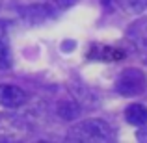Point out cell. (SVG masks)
Masks as SVG:
<instances>
[{
  "label": "cell",
  "mask_w": 147,
  "mask_h": 143,
  "mask_svg": "<svg viewBox=\"0 0 147 143\" xmlns=\"http://www.w3.org/2000/svg\"><path fill=\"white\" fill-rule=\"evenodd\" d=\"M28 100L24 89L13 86V84H0V106L2 108H19Z\"/></svg>",
  "instance_id": "4"
},
{
  "label": "cell",
  "mask_w": 147,
  "mask_h": 143,
  "mask_svg": "<svg viewBox=\"0 0 147 143\" xmlns=\"http://www.w3.org/2000/svg\"><path fill=\"white\" fill-rule=\"evenodd\" d=\"M97 54L95 52H90V56H95V60H108V61H114V60H123L125 52L119 48H114V47H95Z\"/></svg>",
  "instance_id": "8"
},
{
  "label": "cell",
  "mask_w": 147,
  "mask_h": 143,
  "mask_svg": "<svg viewBox=\"0 0 147 143\" xmlns=\"http://www.w3.org/2000/svg\"><path fill=\"white\" fill-rule=\"evenodd\" d=\"M125 121L132 126H142L147 125V106L144 104H129L125 108Z\"/></svg>",
  "instance_id": "5"
},
{
  "label": "cell",
  "mask_w": 147,
  "mask_h": 143,
  "mask_svg": "<svg viewBox=\"0 0 147 143\" xmlns=\"http://www.w3.org/2000/svg\"><path fill=\"white\" fill-rule=\"evenodd\" d=\"M115 91L121 97H138L147 91V75L138 67L121 71L115 80Z\"/></svg>",
  "instance_id": "2"
},
{
  "label": "cell",
  "mask_w": 147,
  "mask_h": 143,
  "mask_svg": "<svg viewBox=\"0 0 147 143\" xmlns=\"http://www.w3.org/2000/svg\"><path fill=\"white\" fill-rule=\"evenodd\" d=\"M9 67H11V48L7 43L6 32L0 26V69H9Z\"/></svg>",
  "instance_id": "7"
},
{
  "label": "cell",
  "mask_w": 147,
  "mask_h": 143,
  "mask_svg": "<svg viewBox=\"0 0 147 143\" xmlns=\"http://www.w3.org/2000/svg\"><path fill=\"white\" fill-rule=\"evenodd\" d=\"M54 2H56L60 7H71V6H75L78 0H54Z\"/></svg>",
  "instance_id": "11"
},
{
  "label": "cell",
  "mask_w": 147,
  "mask_h": 143,
  "mask_svg": "<svg viewBox=\"0 0 147 143\" xmlns=\"http://www.w3.org/2000/svg\"><path fill=\"white\" fill-rule=\"evenodd\" d=\"M114 128L102 119H86L73 125L67 132V141L78 143H106L114 141Z\"/></svg>",
  "instance_id": "1"
},
{
  "label": "cell",
  "mask_w": 147,
  "mask_h": 143,
  "mask_svg": "<svg viewBox=\"0 0 147 143\" xmlns=\"http://www.w3.org/2000/svg\"><path fill=\"white\" fill-rule=\"evenodd\" d=\"M28 126L17 115L0 113V141H19L26 136Z\"/></svg>",
  "instance_id": "3"
},
{
  "label": "cell",
  "mask_w": 147,
  "mask_h": 143,
  "mask_svg": "<svg viewBox=\"0 0 147 143\" xmlns=\"http://www.w3.org/2000/svg\"><path fill=\"white\" fill-rule=\"evenodd\" d=\"M58 115L65 121H75L80 115V106L73 100H63V102L58 104Z\"/></svg>",
  "instance_id": "6"
},
{
  "label": "cell",
  "mask_w": 147,
  "mask_h": 143,
  "mask_svg": "<svg viewBox=\"0 0 147 143\" xmlns=\"http://www.w3.org/2000/svg\"><path fill=\"white\" fill-rule=\"evenodd\" d=\"M115 4L127 13H144L147 9V0H115Z\"/></svg>",
  "instance_id": "9"
},
{
  "label": "cell",
  "mask_w": 147,
  "mask_h": 143,
  "mask_svg": "<svg viewBox=\"0 0 147 143\" xmlns=\"http://www.w3.org/2000/svg\"><path fill=\"white\" fill-rule=\"evenodd\" d=\"M136 138H138V141H147V126L145 125H142V128L136 132Z\"/></svg>",
  "instance_id": "10"
}]
</instances>
